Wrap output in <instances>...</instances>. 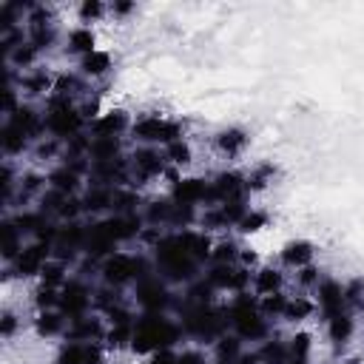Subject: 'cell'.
I'll return each instance as SVG.
<instances>
[{"instance_id": "cell-8", "label": "cell", "mask_w": 364, "mask_h": 364, "mask_svg": "<svg viewBox=\"0 0 364 364\" xmlns=\"http://www.w3.org/2000/svg\"><path fill=\"white\" fill-rule=\"evenodd\" d=\"M60 310L68 321L94 313V284L80 276H71L60 290Z\"/></svg>"}, {"instance_id": "cell-32", "label": "cell", "mask_w": 364, "mask_h": 364, "mask_svg": "<svg viewBox=\"0 0 364 364\" xmlns=\"http://www.w3.org/2000/svg\"><path fill=\"white\" fill-rule=\"evenodd\" d=\"M324 324H327V338H330L333 344H347V341L353 338L355 321H353V313H350V310H344V313L327 318Z\"/></svg>"}, {"instance_id": "cell-15", "label": "cell", "mask_w": 364, "mask_h": 364, "mask_svg": "<svg viewBox=\"0 0 364 364\" xmlns=\"http://www.w3.org/2000/svg\"><path fill=\"white\" fill-rule=\"evenodd\" d=\"M168 196L179 205H193V208H205V199H208V179H199V176H179L173 179Z\"/></svg>"}, {"instance_id": "cell-20", "label": "cell", "mask_w": 364, "mask_h": 364, "mask_svg": "<svg viewBox=\"0 0 364 364\" xmlns=\"http://www.w3.org/2000/svg\"><path fill=\"white\" fill-rule=\"evenodd\" d=\"M91 51H97V34L91 31V26H74L65 34V54L82 60Z\"/></svg>"}, {"instance_id": "cell-6", "label": "cell", "mask_w": 364, "mask_h": 364, "mask_svg": "<svg viewBox=\"0 0 364 364\" xmlns=\"http://www.w3.org/2000/svg\"><path fill=\"white\" fill-rule=\"evenodd\" d=\"M176 299H179V293L156 273H151L134 284V304L139 307V313H171L173 316Z\"/></svg>"}, {"instance_id": "cell-52", "label": "cell", "mask_w": 364, "mask_h": 364, "mask_svg": "<svg viewBox=\"0 0 364 364\" xmlns=\"http://www.w3.org/2000/svg\"><path fill=\"white\" fill-rule=\"evenodd\" d=\"M173 364H208V358L199 350H176V361Z\"/></svg>"}, {"instance_id": "cell-22", "label": "cell", "mask_w": 364, "mask_h": 364, "mask_svg": "<svg viewBox=\"0 0 364 364\" xmlns=\"http://www.w3.org/2000/svg\"><path fill=\"white\" fill-rule=\"evenodd\" d=\"M20 94H28V97H48L54 91V77L46 71V68H31V71H23L20 74Z\"/></svg>"}, {"instance_id": "cell-12", "label": "cell", "mask_w": 364, "mask_h": 364, "mask_svg": "<svg viewBox=\"0 0 364 364\" xmlns=\"http://www.w3.org/2000/svg\"><path fill=\"white\" fill-rule=\"evenodd\" d=\"M3 122H9L11 128L23 131L31 142H40L46 136V119H43V111L31 102H20L17 111H11L9 117H3Z\"/></svg>"}, {"instance_id": "cell-46", "label": "cell", "mask_w": 364, "mask_h": 364, "mask_svg": "<svg viewBox=\"0 0 364 364\" xmlns=\"http://www.w3.org/2000/svg\"><path fill=\"white\" fill-rule=\"evenodd\" d=\"M310 350H313V338H310V333H296V336L287 338L290 361H310Z\"/></svg>"}, {"instance_id": "cell-36", "label": "cell", "mask_w": 364, "mask_h": 364, "mask_svg": "<svg viewBox=\"0 0 364 364\" xmlns=\"http://www.w3.org/2000/svg\"><path fill=\"white\" fill-rule=\"evenodd\" d=\"M142 196L136 188H114V205L111 213H139L142 210Z\"/></svg>"}, {"instance_id": "cell-41", "label": "cell", "mask_w": 364, "mask_h": 364, "mask_svg": "<svg viewBox=\"0 0 364 364\" xmlns=\"http://www.w3.org/2000/svg\"><path fill=\"white\" fill-rule=\"evenodd\" d=\"M26 28H28V40L40 48V54H43V51H48V48H54V46H57V40H60V31H57V26H54V23L26 26Z\"/></svg>"}, {"instance_id": "cell-39", "label": "cell", "mask_w": 364, "mask_h": 364, "mask_svg": "<svg viewBox=\"0 0 364 364\" xmlns=\"http://www.w3.org/2000/svg\"><path fill=\"white\" fill-rule=\"evenodd\" d=\"M193 225H199V208L173 202L171 219H168V230H191Z\"/></svg>"}, {"instance_id": "cell-33", "label": "cell", "mask_w": 364, "mask_h": 364, "mask_svg": "<svg viewBox=\"0 0 364 364\" xmlns=\"http://www.w3.org/2000/svg\"><path fill=\"white\" fill-rule=\"evenodd\" d=\"M242 353H245V341L236 333H228L213 344V361H222V364H236Z\"/></svg>"}, {"instance_id": "cell-27", "label": "cell", "mask_w": 364, "mask_h": 364, "mask_svg": "<svg viewBox=\"0 0 364 364\" xmlns=\"http://www.w3.org/2000/svg\"><path fill=\"white\" fill-rule=\"evenodd\" d=\"M0 233H3V262L6 264H11L17 256H20V250L26 247V236L14 228V222H11V216H3V222H0Z\"/></svg>"}, {"instance_id": "cell-40", "label": "cell", "mask_w": 364, "mask_h": 364, "mask_svg": "<svg viewBox=\"0 0 364 364\" xmlns=\"http://www.w3.org/2000/svg\"><path fill=\"white\" fill-rule=\"evenodd\" d=\"M136 324V321H134ZM134 324H108L105 330V350H131V341H134Z\"/></svg>"}, {"instance_id": "cell-1", "label": "cell", "mask_w": 364, "mask_h": 364, "mask_svg": "<svg viewBox=\"0 0 364 364\" xmlns=\"http://www.w3.org/2000/svg\"><path fill=\"white\" fill-rule=\"evenodd\" d=\"M185 338L176 316L171 313H139L134 324V341L131 350L139 355H151L159 350H173Z\"/></svg>"}, {"instance_id": "cell-3", "label": "cell", "mask_w": 364, "mask_h": 364, "mask_svg": "<svg viewBox=\"0 0 364 364\" xmlns=\"http://www.w3.org/2000/svg\"><path fill=\"white\" fill-rule=\"evenodd\" d=\"M154 273V262L145 253H125L117 250L108 259L100 262V282L111 284V287H134L136 282H142L145 276Z\"/></svg>"}, {"instance_id": "cell-4", "label": "cell", "mask_w": 364, "mask_h": 364, "mask_svg": "<svg viewBox=\"0 0 364 364\" xmlns=\"http://www.w3.org/2000/svg\"><path fill=\"white\" fill-rule=\"evenodd\" d=\"M43 119H46V134L57 136V139H71L80 131H88V122L82 119L80 108L74 100L60 97V94H48L46 105H43Z\"/></svg>"}, {"instance_id": "cell-43", "label": "cell", "mask_w": 364, "mask_h": 364, "mask_svg": "<svg viewBox=\"0 0 364 364\" xmlns=\"http://www.w3.org/2000/svg\"><path fill=\"white\" fill-rule=\"evenodd\" d=\"M344 304L350 313L364 307V276H353L344 282Z\"/></svg>"}, {"instance_id": "cell-19", "label": "cell", "mask_w": 364, "mask_h": 364, "mask_svg": "<svg viewBox=\"0 0 364 364\" xmlns=\"http://www.w3.org/2000/svg\"><path fill=\"white\" fill-rule=\"evenodd\" d=\"M46 179H48V188H54V191H60L65 196H80L85 191V179L80 173H74L71 168L60 165V162L46 173Z\"/></svg>"}, {"instance_id": "cell-54", "label": "cell", "mask_w": 364, "mask_h": 364, "mask_svg": "<svg viewBox=\"0 0 364 364\" xmlns=\"http://www.w3.org/2000/svg\"><path fill=\"white\" fill-rule=\"evenodd\" d=\"M239 264H242V267H247V270H253V267L259 264V259H256V253H253V250L242 247V253H239Z\"/></svg>"}, {"instance_id": "cell-53", "label": "cell", "mask_w": 364, "mask_h": 364, "mask_svg": "<svg viewBox=\"0 0 364 364\" xmlns=\"http://www.w3.org/2000/svg\"><path fill=\"white\" fill-rule=\"evenodd\" d=\"M173 361H176V350H159L145 358V364H173Z\"/></svg>"}, {"instance_id": "cell-11", "label": "cell", "mask_w": 364, "mask_h": 364, "mask_svg": "<svg viewBox=\"0 0 364 364\" xmlns=\"http://www.w3.org/2000/svg\"><path fill=\"white\" fill-rule=\"evenodd\" d=\"M313 293H316V299H313L316 301V310H318V316L324 321L347 310V304H344V284L336 282L333 276H324Z\"/></svg>"}, {"instance_id": "cell-13", "label": "cell", "mask_w": 364, "mask_h": 364, "mask_svg": "<svg viewBox=\"0 0 364 364\" xmlns=\"http://www.w3.org/2000/svg\"><path fill=\"white\" fill-rule=\"evenodd\" d=\"M102 222H105V228H108V233L114 236L117 245L134 242L145 230L142 213H108V216H102Z\"/></svg>"}, {"instance_id": "cell-21", "label": "cell", "mask_w": 364, "mask_h": 364, "mask_svg": "<svg viewBox=\"0 0 364 364\" xmlns=\"http://www.w3.org/2000/svg\"><path fill=\"white\" fill-rule=\"evenodd\" d=\"M77 71L88 80V82H97V80H105L108 71H111V54L97 48L91 54H85L82 60H77Z\"/></svg>"}, {"instance_id": "cell-35", "label": "cell", "mask_w": 364, "mask_h": 364, "mask_svg": "<svg viewBox=\"0 0 364 364\" xmlns=\"http://www.w3.org/2000/svg\"><path fill=\"white\" fill-rule=\"evenodd\" d=\"M276 165L273 162H259V165H253L245 176H247V193H259V191H264V188H270L273 185V179H276Z\"/></svg>"}, {"instance_id": "cell-7", "label": "cell", "mask_w": 364, "mask_h": 364, "mask_svg": "<svg viewBox=\"0 0 364 364\" xmlns=\"http://www.w3.org/2000/svg\"><path fill=\"white\" fill-rule=\"evenodd\" d=\"M131 173H134V188L139 185H148L151 179L162 176L168 171V159H165V151L162 148H154V145H136L131 154Z\"/></svg>"}, {"instance_id": "cell-17", "label": "cell", "mask_w": 364, "mask_h": 364, "mask_svg": "<svg viewBox=\"0 0 364 364\" xmlns=\"http://www.w3.org/2000/svg\"><path fill=\"white\" fill-rule=\"evenodd\" d=\"M80 199H82L85 216H91V219H102V216L111 213V205H114V188L85 185V191L80 193Z\"/></svg>"}, {"instance_id": "cell-25", "label": "cell", "mask_w": 364, "mask_h": 364, "mask_svg": "<svg viewBox=\"0 0 364 364\" xmlns=\"http://www.w3.org/2000/svg\"><path fill=\"white\" fill-rule=\"evenodd\" d=\"M65 327H68V318L63 310H43L34 318V333L40 338H63Z\"/></svg>"}, {"instance_id": "cell-34", "label": "cell", "mask_w": 364, "mask_h": 364, "mask_svg": "<svg viewBox=\"0 0 364 364\" xmlns=\"http://www.w3.org/2000/svg\"><path fill=\"white\" fill-rule=\"evenodd\" d=\"M74 276V267L71 264H65V262H60V259H51L46 267H43V273H40V284H46V287H57V290H63V284L68 282Z\"/></svg>"}, {"instance_id": "cell-37", "label": "cell", "mask_w": 364, "mask_h": 364, "mask_svg": "<svg viewBox=\"0 0 364 364\" xmlns=\"http://www.w3.org/2000/svg\"><path fill=\"white\" fill-rule=\"evenodd\" d=\"M239 253H242V245L230 236H222L219 242H213L210 264H239Z\"/></svg>"}, {"instance_id": "cell-9", "label": "cell", "mask_w": 364, "mask_h": 364, "mask_svg": "<svg viewBox=\"0 0 364 364\" xmlns=\"http://www.w3.org/2000/svg\"><path fill=\"white\" fill-rule=\"evenodd\" d=\"M54 259L51 253V245L46 242H26V247L20 250V256L6 264V279L9 276H20V279H40L43 267Z\"/></svg>"}, {"instance_id": "cell-14", "label": "cell", "mask_w": 364, "mask_h": 364, "mask_svg": "<svg viewBox=\"0 0 364 364\" xmlns=\"http://www.w3.org/2000/svg\"><path fill=\"white\" fill-rule=\"evenodd\" d=\"M131 125H134V119L125 108H108L88 125V134L91 136H122L131 131Z\"/></svg>"}, {"instance_id": "cell-49", "label": "cell", "mask_w": 364, "mask_h": 364, "mask_svg": "<svg viewBox=\"0 0 364 364\" xmlns=\"http://www.w3.org/2000/svg\"><path fill=\"white\" fill-rule=\"evenodd\" d=\"M34 307H37V313H43V310H60V290L57 287L37 284V290H34Z\"/></svg>"}, {"instance_id": "cell-2", "label": "cell", "mask_w": 364, "mask_h": 364, "mask_svg": "<svg viewBox=\"0 0 364 364\" xmlns=\"http://www.w3.org/2000/svg\"><path fill=\"white\" fill-rule=\"evenodd\" d=\"M176 321L185 333V338H193L199 344H216L222 336L230 333V318L228 310L219 304H205V307H179Z\"/></svg>"}, {"instance_id": "cell-38", "label": "cell", "mask_w": 364, "mask_h": 364, "mask_svg": "<svg viewBox=\"0 0 364 364\" xmlns=\"http://www.w3.org/2000/svg\"><path fill=\"white\" fill-rule=\"evenodd\" d=\"M313 313H316V301H310L307 296H287V307L282 318L290 324H299V321H307Z\"/></svg>"}, {"instance_id": "cell-55", "label": "cell", "mask_w": 364, "mask_h": 364, "mask_svg": "<svg viewBox=\"0 0 364 364\" xmlns=\"http://www.w3.org/2000/svg\"><path fill=\"white\" fill-rule=\"evenodd\" d=\"M136 6L134 3H114V6H108V11L114 14V17H125V14H131Z\"/></svg>"}, {"instance_id": "cell-28", "label": "cell", "mask_w": 364, "mask_h": 364, "mask_svg": "<svg viewBox=\"0 0 364 364\" xmlns=\"http://www.w3.org/2000/svg\"><path fill=\"white\" fill-rule=\"evenodd\" d=\"M119 304H128V296L122 293V287H111V284H102V282L94 284V313L105 316Z\"/></svg>"}, {"instance_id": "cell-56", "label": "cell", "mask_w": 364, "mask_h": 364, "mask_svg": "<svg viewBox=\"0 0 364 364\" xmlns=\"http://www.w3.org/2000/svg\"><path fill=\"white\" fill-rule=\"evenodd\" d=\"M344 364H355V361H344Z\"/></svg>"}, {"instance_id": "cell-45", "label": "cell", "mask_w": 364, "mask_h": 364, "mask_svg": "<svg viewBox=\"0 0 364 364\" xmlns=\"http://www.w3.org/2000/svg\"><path fill=\"white\" fill-rule=\"evenodd\" d=\"M284 307H287V296H284V293L259 296V310H262V316H264L267 321H273V318H282Z\"/></svg>"}, {"instance_id": "cell-26", "label": "cell", "mask_w": 364, "mask_h": 364, "mask_svg": "<svg viewBox=\"0 0 364 364\" xmlns=\"http://www.w3.org/2000/svg\"><path fill=\"white\" fill-rule=\"evenodd\" d=\"M0 148H3V156L6 159H14V156H23L26 151H31L34 142L23 131H17L9 122H3V128H0Z\"/></svg>"}, {"instance_id": "cell-29", "label": "cell", "mask_w": 364, "mask_h": 364, "mask_svg": "<svg viewBox=\"0 0 364 364\" xmlns=\"http://www.w3.org/2000/svg\"><path fill=\"white\" fill-rule=\"evenodd\" d=\"M88 156H91V162H108V159L125 156L122 139H119V136H91Z\"/></svg>"}, {"instance_id": "cell-10", "label": "cell", "mask_w": 364, "mask_h": 364, "mask_svg": "<svg viewBox=\"0 0 364 364\" xmlns=\"http://www.w3.org/2000/svg\"><path fill=\"white\" fill-rule=\"evenodd\" d=\"M54 364H105L102 341H63Z\"/></svg>"}, {"instance_id": "cell-51", "label": "cell", "mask_w": 364, "mask_h": 364, "mask_svg": "<svg viewBox=\"0 0 364 364\" xmlns=\"http://www.w3.org/2000/svg\"><path fill=\"white\" fill-rule=\"evenodd\" d=\"M17 324H20V321H17V316H14L11 310H3V313H0V336H3V338H11L14 330H17Z\"/></svg>"}, {"instance_id": "cell-16", "label": "cell", "mask_w": 364, "mask_h": 364, "mask_svg": "<svg viewBox=\"0 0 364 364\" xmlns=\"http://www.w3.org/2000/svg\"><path fill=\"white\" fill-rule=\"evenodd\" d=\"M105 330H108V324L102 321V316L100 313H88V316H80V318L68 321L63 341H102Z\"/></svg>"}, {"instance_id": "cell-47", "label": "cell", "mask_w": 364, "mask_h": 364, "mask_svg": "<svg viewBox=\"0 0 364 364\" xmlns=\"http://www.w3.org/2000/svg\"><path fill=\"white\" fill-rule=\"evenodd\" d=\"M31 154H34V159H63V139L46 134L40 142H34Z\"/></svg>"}, {"instance_id": "cell-31", "label": "cell", "mask_w": 364, "mask_h": 364, "mask_svg": "<svg viewBox=\"0 0 364 364\" xmlns=\"http://www.w3.org/2000/svg\"><path fill=\"white\" fill-rule=\"evenodd\" d=\"M259 353V364H290V353H287V338L270 336L267 341H262L256 347Z\"/></svg>"}, {"instance_id": "cell-23", "label": "cell", "mask_w": 364, "mask_h": 364, "mask_svg": "<svg viewBox=\"0 0 364 364\" xmlns=\"http://www.w3.org/2000/svg\"><path fill=\"white\" fill-rule=\"evenodd\" d=\"M171 208H173V199L171 196H156V199L142 202V210L139 213H142L145 228H162V230H168Z\"/></svg>"}, {"instance_id": "cell-5", "label": "cell", "mask_w": 364, "mask_h": 364, "mask_svg": "<svg viewBox=\"0 0 364 364\" xmlns=\"http://www.w3.org/2000/svg\"><path fill=\"white\" fill-rule=\"evenodd\" d=\"M131 136L139 145H154V148H165L176 139H185V125L179 119H168L162 114H145L139 119H134L131 125Z\"/></svg>"}, {"instance_id": "cell-42", "label": "cell", "mask_w": 364, "mask_h": 364, "mask_svg": "<svg viewBox=\"0 0 364 364\" xmlns=\"http://www.w3.org/2000/svg\"><path fill=\"white\" fill-rule=\"evenodd\" d=\"M162 151H165V159H168V165H173V168L191 165V159H193V148H191V142H188V139H176V142L165 145Z\"/></svg>"}, {"instance_id": "cell-18", "label": "cell", "mask_w": 364, "mask_h": 364, "mask_svg": "<svg viewBox=\"0 0 364 364\" xmlns=\"http://www.w3.org/2000/svg\"><path fill=\"white\" fill-rule=\"evenodd\" d=\"M313 256H316V247H313V242H307V239H290V242H284L282 250H279L282 264H284V267H293V270H301V267L313 264Z\"/></svg>"}, {"instance_id": "cell-50", "label": "cell", "mask_w": 364, "mask_h": 364, "mask_svg": "<svg viewBox=\"0 0 364 364\" xmlns=\"http://www.w3.org/2000/svg\"><path fill=\"white\" fill-rule=\"evenodd\" d=\"M321 279H324V273H321L316 264H307V267L296 270V282H299V287H301V290H316Z\"/></svg>"}, {"instance_id": "cell-24", "label": "cell", "mask_w": 364, "mask_h": 364, "mask_svg": "<svg viewBox=\"0 0 364 364\" xmlns=\"http://www.w3.org/2000/svg\"><path fill=\"white\" fill-rule=\"evenodd\" d=\"M213 142H216V148H219L225 156H239V154L247 148L250 136H247V131H245V128H239V125H228V128L216 131Z\"/></svg>"}, {"instance_id": "cell-48", "label": "cell", "mask_w": 364, "mask_h": 364, "mask_svg": "<svg viewBox=\"0 0 364 364\" xmlns=\"http://www.w3.org/2000/svg\"><path fill=\"white\" fill-rule=\"evenodd\" d=\"M105 11H108V6H105L102 0H82V3L77 6V17H80V26H88V23H97V20H102V17H105Z\"/></svg>"}, {"instance_id": "cell-30", "label": "cell", "mask_w": 364, "mask_h": 364, "mask_svg": "<svg viewBox=\"0 0 364 364\" xmlns=\"http://www.w3.org/2000/svg\"><path fill=\"white\" fill-rule=\"evenodd\" d=\"M282 287H284V273L279 267H259L253 273V293L256 296L282 293Z\"/></svg>"}, {"instance_id": "cell-44", "label": "cell", "mask_w": 364, "mask_h": 364, "mask_svg": "<svg viewBox=\"0 0 364 364\" xmlns=\"http://www.w3.org/2000/svg\"><path fill=\"white\" fill-rule=\"evenodd\" d=\"M267 222H270V216H267L264 210H259V208H250V210L242 216V222L236 225V230H239L242 236H250V233H259L262 228H267Z\"/></svg>"}]
</instances>
